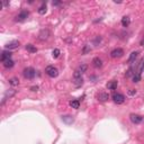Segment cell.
<instances>
[{"label": "cell", "instance_id": "obj_1", "mask_svg": "<svg viewBox=\"0 0 144 144\" xmlns=\"http://www.w3.org/2000/svg\"><path fill=\"white\" fill-rule=\"evenodd\" d=\"M45 72H46V74L51 78H56L57 75H59V70H57L54 65H49V67H46Z\"/></svg>", "mask_w": 144, "mask_h": 144}, {"label": "cell", "instance_id": "obj_2", "mask_svg": "<svg viewBox=\"0 0 144 144\" xmlns=\"http://www.w3.org/2000/svg\"><path fill=\"white\" fill-rule=\"evenodd\" d=\"M23 73H24V77L26 79H33L35 77V70L33 68H26Z\"/></svg>", "mask_w": 144, "mask_h": 144}, {"label": "cell", "instance_id": "obj_3", "mask_svg": "<svg viewBox=\"0 0 144 144\" xmlns=\"http://www.w3.org/2000/svg\"><path fill=\"white\" fill-rule=\"evenodd\" d=\"M113 100L117 105H120L125 101V97H124V95H122V93L117 92V93H114V95H113Z\"/></svg>", "mask_w": 144, "mask_h": 144}, {"label": "cell", "instance_id": "obj_4", "mask_svg": "<svg viewBox=\"0 0 144 144\" xmlns=\"http://www.w3.org/2000/svg\"><path fill=\"white\" fill-rule=\"evenodd\" d=\"M124 55V50L122 49H115L110 52V56L113 59H116V57H122Z\"/></svg>", "mask_w": 144, "mask_h": 144}, {"label": "cell", "instance_id": "obj_5", "mask_svg": "<svg viewBox=\"0 0 144 144\" xmlns=\"http://www.w3.org/2000/svg\"><path fill=\"white\" fill-rule=\"evenodd\" d=\"M130 119L133 124H140L141 122L143 120V117L140 116V115H136V114H131L130 115Z\"/></svg>", "mask_w": 144, "mask_h": 144}, {"label": "cell", "instance_id": "obj_6", "mask_svg": "<svg viewBox=\"0 0 144 144\" xmlns=\"http://www.w3.org/2000/svg\"><path fill=\"white\" fill-rule=\"evenodd\" d=\"M50 36V30L49 29H42L38 34V40L41 41H46Z\"/></svg>", "mask_w": 144, "mask_h": 144}, {"label": "cell", "instance_id": "obj_7", "mask_svg": "<svg viewBox=\"0 0 144 144\" xmlns=\"http://www.w3.org/2000/svg\"><path fill=\"white\" fill-rule=\"evenodd\" d=\"M20 43L18 41H12V42H9V43H7L6 45H5V47L7 50H15L17 47H19Z\"/></svg>", "mask_w": 144, "mask_h": 144}, {"label": "cell", "instance_id": "obj_8", "mask_svg": "<svg viewBox=\"0 0 144 144\" xmlns=\"http://www.w3.org/2000/svg\"><path fill=\"white\" fill-rule=\"evenodd\" d=\"M16 93V90H14V89H9V90H7L6 91V93H5V97H4V99H2V103H1V105H4L5 104V100H6L7 98H10V97H12Z\"/></svg>", "mask_w": 144, "mask_h": 144}, {"label": "cell", "instance_id": "obj_9", "mask_svg": "<svg viewBox=\"0 0 144 144\" xmlns=\"http://www.w3.org/2000/svg\"><path fill=\"white\" fill-rule=\"evenodd\" d=\"M143 70H144V57L141 59V61H140V63H138V65H137V69H136L135 73H136V74L141 75V73H142ZM135 73H134V74H135Z\"/></svg>", "mask_w": 144, "mask_h": 144}, {"label": "cell", "instance_id": "obj_10", "mask_svg": "<svg viewBox=\"0 0 144 144\" xmlns=\"http://www.w3.org/2000/svg\"><path fill=\"white\" fill-rule=\"evenodd\" d=\"M27 17H28V11H22L16 17V20H17V22H24Z\"/></svg>", "mask_w": 144, "mask_h": 144}, {"label": "cell", "instance_id": "obj_11", "mask_svg": "<svg viewBox=\"0 0 144 144\" xmlns=\"http://www.w3.org/2000/svg\"><path fill=\"white\" fill-rule=\"evenodd\" d=\"M137 55H138V52L137 51L132 52V53H131V55H130V57H128V63H130V64L135 63V60H136V57H137Z\"/></svg>", "mask_w": 144, "mask_h": 144}, {"label": "cell", "instance_id": "obj_12", "mask_svg": "<svg viewBox=\"0 0 144 144\" xmlns=\"http://www.w3.org/2000/svg\"><path fill=\"white\" fill-rule=\"evenodd\" d=\"M117 86H118L117 81H109L106 85V87H107V89H109V90H115V89L117 88Z\"/></svg>", "mask_w": 144, "mask_h": 144}, {"label": "cell", "instance_id": "obj_13", "mask_svg": "<svg viewBox=\"0 0 144 144\" xmlns=\"http://www.w3.org/2000/svg\"><path fill=\"white\" fill-rule=\"evenodd\" d=\"M11 59V52H8V51H4L2 52V55H1V61H6V60H9Z\"/></svg>", "mask_w": 144, "mask_h": 144}, {"label": "cell", "instance_id": "obj_14", "mask_svg": "<svg viewBox=\"0 0 144 144\" xmlns=\"http://www.w3.org/2000/svg\"><path fill=\"white\" fill-rule=\"evenodd\" d=\"M97 98H98L99 101H106V100H108L109 96H108V93H106V92H100L97 96Z\"/></svg>", "mask_w": 144, "mask_h": 144}, {"label": "cell", "instance_id": "obj_15", "mask_svg": "<svg viewBox=\"0 0 144 144\" xmlns=\"http://www.w3.org/2000/svg\"><path fill=\"white\" fill-rule=\"evenodd\" d=\"M92 64L95 68H101L103 67V61H101L99 57H95V59L92 60Z\"/></svg>", "mask_w": 144, "mask_h": 144}, {"label": "cell", "instance_id": "obj_16", "mask_svg": "<svg viewBox=\"0 0 144 144\" xmlns=\"http://www.w3.org/2000/svg\"><path fill=\"white\" fill-rule=\"evenodd\" d=\"M2 63H4V67H5V68H7V69H10V68L14 67L15 62L12 61L11 59H9V60H6V61H4Z\"/></svg>", "mask_w": 144, "mask_h": 144}, {"label": "cell", "instance_id": "obj_17", "mask_svg": "<svg viewBox=\"0 0 144 144\" xmlns=\"http://www.w3.org/2000/svg\"><path fill=\"white\" fill-rule=\"evenodd\" d=\"M62 120H63L64 123H67V124H72L73 123V118H72V116H70V115L62 116Z\"/></svg>", "mask_w": 144, "mask_h": 144}, {"label": "cell", "instance_id": "obj_18", "mask_svg": "<svg viewBox=\"0 0 144 144\" xmlns=\"http://www.w3.org/2000/svg\"><path fill=\"white\" fill-rule=\"evenodd\" d=\"M73 83H74L75 87H80V86H82V83H83L82 77L81 78H74V79H73Z\"/></svg>", "mask_w": 144, "mask_h": 144}, {"label": "cell", "instance_id": "obj_19", "mask_svg": "<svg viewBox=\"0 0 144 144\" xmlns=\"http://www.w3.org/2000/svg\"><path fill=\"white\" fill-rule=\"evenodd\" d=\"M130 23H131V19H130V17H127V16H124L122 18V25L124 26V27H128V25H130Z\"/></svg>", "mask_w": 144, "mask_h": 144}, {"label": "cell", "instance_id": "obj_20", "mask_svg": "<svg viewBox=\"0 0 144 144\" xmlns=\"http://www.w3.org/2000/svg\"><path fill=\"white\" fill-rule=\"evenodd\" d=\"M26 50H27L29 53H36V52H37V49L34 45H32V44H27V45H26Z\"/></svg>", "mask_w": 144, "mask_h": 144}, {"label": "cell", "instance_id": "obj_21", "mask_svg": "<svg viewBox=\"0 0 144 144\" xmlns=\"http://www.w3.org/2000/svg\"><path fill=\"white\" fill-rule=\"evenodd\" d=\"M70 106H71L72 108H74V109H78L80 107L79 100H71V101H70Z\"/></svg>", "mask_w": 144, "mask_h": 144}, {"label": "cell", "instance_id": "obj_22", "mask_svg": "<svg viewBox=\"0 0 144 144\" xmlns=\"http://www.w3.org/2000/svg\"><path fill=\"white\" fill-rule=\"evenodd\" d=\"M87 70H88V65L87 64H81L80 67H79V69H78V71H79L81 74H82V73H85Z\"/></svg>", "mask_w": 144, "mask_h": 144}, {"label": "cell", "instance_id": "obj_23", "mask_svg": "<svg viewBox=\"0 0 144 144\" xmlns=\"http://www.w3.org/2000/svg\"><path fill=\"white\" fill-rule=\"evenodd\" d=\"M46 12V5L44 4V5H42V6L38 8V14L40 15H44Z\"/></svg>", "mask_w": 144, "mask_h": 144}, {"label": "cell", "instance_id": "obj_24", "mask_svg": "<svg viewBox=\"0 0 144 144\" xmlns=\"http://www.w3.org/2000/svg\"><path fill=\"white\" fill-rule=\"evenodd\" d=\"M9 83L11 86H18L19 85V80H18L17 78H11V79L9 80Z\"/></svg>", "mask_w": 144, "mask_h": 144}, {"label": "cell", "instance_id": "obj_25", "mask_svg": "<svg viewBox=\"0 0 144 144\" xmlns=\"http://www.w3.org/2000/svg\"><path fill=\"white\" fill-rule=\"evenodd\" d=\"M60 50L59 49H55V50H53V52H52V55H53L54 59H56V57H59L60 56Z\"/></svg>", "mask_w": 144, "mask_h": 144}, {"label": "cell", "instance_id": "obj_26", "mask_svg": "<svg viewBox=\"0 0 144 144\" xmlns=\"http://www.w3.org/2000/svg\"><path fill=\"white\" fill-rule=\"evenodd\" d=\"M138 81H141V75L135 73V74L133 75V82H138Z\"/></svg>", "mask_w": 144, "mask_h": 144}, {"label": "cell", "instance_id": "obj_27", "mask_svg": "<svg viewBox=\"0 0 144 144\" xmlns=\"http://www.w3.org/2000/svg\"><path fill=\"white\" fill-rule=\"evenodd\" d=\"M90 50H91V49H90V47H89V46H88V45H86V46H85V47H83V51H82V53H83V54H87V53H88V52H90Z\"/></svg>", "mask_w": 144, "mask_h": 144}, {"label": "cell", "instance_id": "obj_28", "mask_svg": "<svg viewBox=\"0 0 144 144\" xmlns=\"http://www.w3.org/2000/svg\"><path fill=\"white\" fill-rule=\"evenodd\" d=\"M74 78H81V73L78 71V70L74 73H73V79H74Z\"/></svg>", "mask_w": 144, "mask_h": 144}, {"label": "cell", "instance_id": "obj_29", "mask_svg": "<svg viewBox=\"0 0 144 144\" xmlns=\"http://www.w3.org/2000/svg\"><path fill=\"white\" fill-rule=\"evenodd\" d=\"M128 95L130 96H135L136 95V90L135 89H131V90L128 91Z\"/></svg>", "mask_w": 144, "mask_h": 144}, {"label": "cell", "instance_id": "obj_30", "mask_svg": "<svg viewBox=\"0 0 144 144\" xmlns=\"http://www.w3.org/2000/svg\"><path fill=\"white\" fill-rule=\"evenodd\" d=\"M37 89H38V87L36 86V87H32V88H30V90H32V91H37Z\"/></svg>", "mask_w": 144, "mask_h": 144}, {"label": "cell", "instance_id": "obj_31", "mask_svg": "<svg viewBox=\"0 0 144 144\" xmlns=\"http://www.w3.org/2000/svg\"><path fill=\"white\" fill-rule=\"evenodd\" d=\"M60 5V1H53V6H57Z\"/></svg>", "mask_w": 144, "mask_h": 144}, {"label": "cell", "instance_id": "obj_32", "mask_svg": "<svg viewBox=\"0 0 144 144\" xmlns=\"http://www.w3.org/2000/svg\"><path fill=\"white\" fill-rule=\"evenodd\" d=\"M141 45H142V46H144V38H143L142 41H141Z\"/></svg>", "mask_w": 144, "mask_h": 144}]
</instances>
